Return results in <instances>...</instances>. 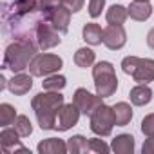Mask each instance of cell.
I'll list each match as a JSON object with an SVG mask.
<instances>
[{
	"mask_svg": "<svg viewBox=\"0 0 154 154\" xmlns=\"http://www.w3.org/2000/svg\"><path fill=\"white\" fill-rule=\"evenodd\" d=\"M62 105H63V94L60 91H44L33 96L31 109L35 111L36 122L42 131H51L56 127V118Z\"/></svg>",
	"mask_w": 154,
	"mask_h": 154,
	"instance_id": "6da1fadb",
	"label": "cell"
},
{
	"mask_svg": "<svg viewBox=\"0 0 154 154\" xmlns=\"http://www.w3.org/2000/svg\"><path fill=\"white\" fill-rule=\"evenodd\" d=\"M36 51L38 47L35 40H29V38L13 40L6 47V53H4V69L13 71V74L24 72L26 69H29V63L33 56L36 54Z\"/></svg>",
	"mask_w": 154,
	"mask_h": 154,
	"instance_id": "7a4b0ae2",
	"label": "cell"
},
{
	"mask_svg": "<svg viewBox=\"0 0 154 154\" xmlns=\"http://www.w3.org/2000/svg\"><path fill=\"white\" fill-rule=\"evenodd\" d=\"M93 80H94L96 94L102 98L112 96L118 89L116 71H114V65L111 62H98L93 67Z\"/></svg>",
	"mask_w": 154,
	"mask_h": 154,
	"instance_id": "3957f363",
	"label": "cell"
},
{
	"mask_svg": "<svg viewBox=\"0 0 154 154\" xmlns=\"http://www.w3.org/2000/svg\"><path fill=\"white\" fill-rule=\"evenodd\" d=\"M122 69L125 74H131L136 84L154 82V60L140 56H125L122 60Z\"/></svg>",
	"mask_w": 154,
	"mask_h": 154,
	"instance_id": "277c9868",
	"label": "cell"
},
{
	"mask_svg": "<svg viewBox=\"0 0 154 154\" xmlns=\"http://www.w3.org/2000/svg\"><path fill=\"white\" fill-rule=\"evenodd\" d=\"M114 125H116L114 111H112V107H109V105H105V103H102V105L89 116V127H91V131H93L96 136H102V138L111 136Z\"/></svg>",
	"mask_w": 154,
	"mask_h": 154,
	"instance_id": "5b68a950",
	"label": "cell"
},
{
	"mask_svg": "<svg viewBox=\"0 0 154 154\" xmlns=\"http://www.w3.org/2000/svg\"><path fill=\"white\" fill-rule=\"evenodd\" d=\"M63 60L58 54H51V53H36L29 63V72L33 76H49L54 74L62 69Z\"/></svg>",
	"mask_w": 154,
	"mask_h": 154,
	"instance_id": "8992f818",
	"label": "cell"
},
{
	"mask_svg": "<svg viewBox=\"0 0 154 154\" xmlns=\"http://www.w3.org/2000/svg\"><path fill=\"white\" fill-rule=\"evenodd\" d=\"M62 38H60V33L44 18L40 20V24L36 26V31H35V44L40 51H47L51 47H56L60 45Z\"/></svg>",
	"mask_w": 154,
	"mask_h": 154,
	"instance_id": "52a82bcc",
	"label": "cell"
},
{
	"mask_svg": "<svg viewBox=\"0 0 154 154\" xmlns=\"http://www.w3.org/2000/svg\"><path fill=\"white\" fill-rule=\"evenodd\" d=\"M102 100H103L102 96L93 94V93H89V91L84 89V87L76 89V91H74V96H72V103L78 107L80 112L85 114V116H91V114L103 103Z\"/></svg>",
	"mask_w": 154,
	"mask_h": 154,
	"instance_id": "ba28073f",
	"label": "cell"
},
{
	"mask_svg": "<svg viewBox=\"0 0 154 154\" xmlns=\"http://www.w3.org/2000/svg\"><path fill=\"white\" fill-rule=\"evenodd\" d=\"M80 114H82L80 109L76 107L74 103H63L62 109L58 111V118H56V127H54V131L63 132V131L72 129L76 123H78Z\"/></svg>",
	"mask_w": 154,
	"mask_h": 154,
	"instance_id": "9c48e42d",
	"label": "cell"
},
{
	"mask_svg": "<svg viewBox=\"0 0 154 154\" xmlns=\"http://www.w3.org/2000/svg\"><path fill=\"white\" fill-rule=\"evenodd\" d=\"M127 44V33L123 26L118 24H109L103 29V45L111 51H118Z\"/></svg>",
	"mask_w": 154,
	"mask_h": 154,
	"instance_id": "30bf717a",
	"label": "cell"
},
{
	"mask_svg": "<svg viewBox=\"0 0 154 154\" xmlns=\"http://www.w3.org/2000/svg\"><path fill=\"white\" fill-rule=\"evenodd\" d=\"M20 134L17 132V129L13 127H4V131L0 132V143H2V150L6 152V154H11V152H15V150H20V152H29L22 143H20Z\"/></svg>",
	"mask_w": 154,
	"mask_h": 154,
	"instance_id": "8fae6325",
	"label": "cell"
},
{
	"mask_svg": "<svg viewBox=\"0 0 154 154\" xmlns=\"http://www.w3.org/2000/svg\"><path fill=\"white\" fill-rule=\"evenodd\" d=\"M71 15H72V11L69 9V8H65L63 4L60 6V8H56L45 20L60 33V35H65L67 31H69V24H71Z\"/></svg>",
	"mask_w": 154,
	"mask_h": 154,
	"instance_id": "7c38bea8",
	"label": "cell"
},
{
	"mask_svg": "<svg viewBox=\"0 0 154 154\" xmlns=\"http://www.w3.org/2000/svg\"><path fill=\"white\" fill-rule=\"evenodd\" d=\"M33 87V74H26V72H17L13 78L8 82V89L15 94V96H24L31 91Z\"/></svg>",
	"mask_w": 154,
	"mask_h": 154,
	"instance_id": "4fadbf2b",
	"label": "cell"
},
{
	"mask_svg": "<svg viewBox=\"0 0 154 154\" xmlns=\"http://www.w3.org/2000/svg\"><path fill=\"white\" fill-rule=\"evenodd\" d=\"M38 2L40 0H13L11 4H4L2 6V11L13 13V15H29V13L40 11Z\"/></svg>",
	"mask_w": 154,
	"mask_h": 154,
	"instance_id": "5bb4252c",
	"label": "cell"
},
{
	"mask_svg": "<svg viewBox=\"0 0 154 154\" xmlns=\"http://www.w3.org/2000/svg\"><path fill=\"white\" fill-rule=\"evenodd\" d=\"M127 9H129V17L136 22H145L152 15V6L149 0H132Z\"/></svg>",
	"mask_w": 154,
	"mask_h": 154,
	"instance_id": "9a60e30c",
	"label": "cell"
},
{
	"mask_svg": "<svg viewBox=\"0 0 154 154\" xmlns=\"http://www.w3.org/2000/svg\"><path fill=\"white\" fill-rule=\"evenodd\" d=\"M129 98H131V103L136 105V107L149 105V103L152 102V89H150L147 84H138L136 87L131 89Z\"/></svg>",
	"mask_w": 154,
	"mask_h": 154,
	"instance_id": "2e32d148",
	"label": "cell"
},
{
	"mask_svg": "<svg viewBox=\"0 0 154 154\" xmlns=\"http://www.w3.org/2000/svg\"><path fill=\"white\" fill-rule=\"evenodd\" d=\"M36 150L40 154H65L69 152L67 150V143L60 138H47V140H42L36 147Z\"/></svg>",
	"mask_w": 154,
	"mask_h": 154,
	"instance_id": "e0dca14e",
	"label": "cell"
},
{
	"mask_svg": "<svg viewBox=\"0 0 154 154\" xmlns=\"http://www.w3.org/2000/svg\"><path fill=\"white\" fill-rule=\"evenodd\" d=\"M111 150L114 154H132L134 152V136L132 134H118L111 143Z\"/></svg>",
	"mask_w": 154,
	"mask_h": 154,
	"instance_id": "ac0fdd59",
	"label": "cell"
},
{
	"mask_svg": "<svg viewBox=\"0 0 154 154\" xmlns=\"http://www.w3.org/2000/svg\"><path fill=\"white\" fill-rule=\"evenodd\" d=\"M82 36H84V40H85L89 45H100V44L103 42V29H102L98 24L89 22V24L84 26Z\"/></svg>",
	"mask_w": 154,
	"mask_h": 154,
	"instance_id": "d6986e66",
	"label": "cell"
},
{
	"mask_svg": "<svg viewBox=\"0 0 154 154\" xmlns=\"http://www.w3.org/2000/svg\"><path fill=\"white\" fill-rule=\"evenodd\" d=\"M114 118H116V127H125L132 120V107L127 102H118L112 105Z\"/></svg>",
	"mask_w": 154,
	"mask_h": 154,
	"instance_id": "ffe728a7",
	"label": "cell"
},
{
	"mask_svg": "<svg viewBox=\"0 0 154 154\" xmlns=\"http://www.w3.org/2000/svg\"><path fill=\"white\" fill-rule=\"evenodd\" d=\"M129 18V9L125 6H120V4H114L107 9L105 13V20L107 24H118V26H123L125 20Z\"/></svg>",
	"mask_w": 154,
	"mask_h": 154,
	"instance_id": "44dd1931",
	"label": "cell"
},
{
	"mask_svg": "<svg viewBox=\"0 0 154 154\" xmlns=\"http://www.w3.org/2000/svg\"><path fill=\"white\" fill-rule=\"evenodd\" d=\"M67 150L71 154H84V152L91 150L89 149V140L82 134H74L67 140Z\"/></svg>",
	"mask_w": 154,
	"mask_h": 154,
	"instance_id": "7402d4cb",
	"label": "cell"
},
{
	"mask_svg": "<svg viewBox=\"0 0 154 154\" xmlns=\"http://www.w3.org/2000/svg\"><path fill=\"white\" fill-rule=\"evenodd\" d=\"M94 58H96V54H94V51L89 49V47H80L78 51L74 53V63L78 65V67H82V69L91 67V65L94 63Z\"/></svg>",
	"mask_w": 154,
	"mask_h": 154,
	"instance_id": "603a6c76",
	"label": "cell"
},
{
	"mask_svg": "<svg viewBox=\"0 0 154 154\" xmlns=\"http://www.w3.org/2000/svg\"><path fill=\"white\" fill-rule=\"evenodd\" d=\"M65 85H67L65 76H62V74H58V72L45 76V78H44V82H42V87H44V91H62Z\"/></svg>",
	"mask_w": 154,
	"mask_h": 154,
	"instance_id": "cb8c5ba5",
	"label": "cell"
},
{
	"mask_svg": "<svg viewBox=\"0 0 154 154\" xmlns=\"http://www.w3.org/2000/svg\"><path fill=\"white\" fill-rule=\"evenodd\" d=\"M17 109L11 105V103H2L0 105V125L2 127H9L15 123L17 120Z\"/></svg>",
	"mask_w": 154,
	"mask_h": 154,
	"instance_id": "d4e9b609",
	"label": "cell"
},
{
	"mask_svg": "<svg viewBox=\"0 0 154 154\" xmlns=\"http://www.w3.org/2000/svg\"><path fill=\"white\" fill-rule=\"evenodd\" d=\"M13 125H15L17 132L20 134V138H27V136H31V134H33V125H31V120H29L26 114H18Z\"/></svg>",
	"mask_w": 154,
	"mask_h": 154,
	"instance_id": "484cf974",
	"label": "cell"
},
{
	"mask_svg": "<svg viewBox=\"0 0 154 154\" xmlns=\"http://www.w3.org/2000/svg\"><path fill=\"white\" fill-rule=\"evenodd\" d=\"M60 6H62V0H40V2H38V8H40L44 18H47V17H49L56 8H60Z\"/></svg>",
	"mask_w": 154,
	"mask_h": 154,
	"instance_id": "4316f807",
	"label": "cell"
},
{
	"mask_svg": "<svg viewBox=\"0 0 154 154\" xmlns=\"http://www.w3.org/2000/svg\"><path fill=\"white\" fill-rule=\"evenodd\" d=\"M89 149H91L93 152H98V154H107V152L111 150V147H109L103 140H100V138H91V140H89Z\"/></svg>",
	"mask_w": 154,
	"mask_h": 154,
	"instance_id": "83f0119b",
	"label": "cell"
},
{
	"mask_svg": "<svg viewBox=\"0 0 154 154\" xmlns=\"http://www.w3.org/2000/svg\"><path fill=\"white\" fill-rule=\"evenodd\" d=\"M105 8V0H89V15L91 18H98Z\"/></svg>",
	"mask_w": 154,
	"mask_h": 154,
	"instance_id": "f1b7e54d",
	"label": "cell"
},
{
	"mask_svg": "<svg viewBox=\"0 0 154 154\" xmlns=\"http://www.w3.org/2000/svg\"><path fill=\"white\" fill-rule=\"evenodd\" d=\"M141 132L145 136H152L154 134V112L147 114L143 120H141Z\"/></svg>",
	"mask_w": 154,
	"mask_h": 154,
	"instance_id": "f546056e",
	"label": "cell"
},
{
	"mask_svg": "<svg viewBox=\"0 0 154 154\" xmlns=\"http://www.w3.org/2000/svg\"><path fill=\"white\" fill-rule=\"evenodd\" d=\"M62 4H63L65 8H69L72 13H78V11L84 8L85 0H62Z\"/></svg>",
	"mask_w": 154,
	"mask_h": 154,
	"instance_id": "4dcf8cb0",
	"label": "cell"
},
{
	"mask_svg": "<svg viewBox=\"0 0 154 154\" xmlns=\"http://www.w3.org/2000/svg\"><path fill=\"white\" fill-rule=\"evenodd\" d=\"M141 152L143 154H154V134L152 136H147V140L141 145Z\"/></svg>",
	"mask_w": 154,
	"mask_h": 154,
	"instance_id": "1f68e13d",
	"label": "cell"
},
{
	"mask_svg": "<svg viewBox=\"0 0 154 154\" xmlns=\"http://www.w3.org/2000/svg\"><path fill=\"white\" fill-rule=\"evenodd\" d=\"M147 45L150 47V49H154V27L149 31V35H147Z\"/></svg>",
	"mask_w": 154,
	"mask_h": 154,
	"instance_id": "d6a6232c",
	"label": "cell"
},
{
	"mask_svg": "<svg viewBox=\"0 0 154 154\" xmlns=\"http://www.w3.org/2000/svg\"><path fill=\"white\" fill-rule=\"evenodd\" d=\"M8 82H9V80H6L4 76H0V89H6V87H8Z\"/></svg>",
	"mask_w": 154,
	"mask_h": 154,
	"instance_id": "836d02e7",
	"label": "cell"
}]
</instances>
